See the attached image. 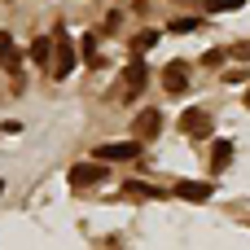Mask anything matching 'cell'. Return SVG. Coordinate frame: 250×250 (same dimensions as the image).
Here are the masks:
<instances>
[{"instance_id":"obj_1","label":"cell","mask_w":250,"mask_h":250,"mask_svg":"<svg viewBox=\"0 0 250 250\" xmlns=\"http://www.w3.org/2000/svg\"><path fill=\"white\" fill-rule=\"evenodd\" d=\"M92 158H101V163H132V158H141V141L136 136L132 141H105V145L92 149Z\"/></svg>"},{"instance_id":"obj_2","label":"cell","mask_w":250,"mask_h":250,"mask_svg":"<svg viewBox=\"0 0 250 250\" xmlns=\"http://www.w3.org/2000/svg\"><path fill=\"white\" fill-rule=\"evenodd\" d=\"M48 70H53V79H66L70 70H75V48H70V40H53V62H48Z\"/></svg>"},{"instance_id":"obj_3","label":"cell","mask_w":250,"mask_h":250,"mask_svg":"<svg viewBox=\"0 0 250 250\" xmlns=\"http://www.w3.org/2000/svg\"><path fill=\"white\" fill-rule=\"evenodd\" d=\"M211 127H215V119H211L207 110H185V114H180V132H185V136H193V141L211 136Z\"/></svg>"},{"instance_id":"obj_4","label":"cell","mask_w":250,"mask_h":250,"mask_svg":"<svg viewBox=\"0 0 250 250\" xmlns=\"http://www.w3.org/2000/svg\"><path fill=\"white\" fill-rule=\"evenodd\" d=\"M105 167H110V163H101V158H97V163H75V167H70V185H75V189H88V185H97V180L110 176Z\"/></svg>"},{"instance_id":"obj_5","label":"cell","mask_w":250,"mask_h":250,"mask_svg":"<svg viewBox=\"0 0 250 250\" xmlns=\"http://www.w3.org/2000/svg\"><path fill=\"white\" fill-rule=\"evenodd\" d=\"M158 132H163V114H158V110H141L136 123H132V136H136V141H154Z\"/></svg>"},{"instance_id":"obj_6","label":"cell","mask_w":250,"mask_h":250,"mask_svg":"<svg viewBox=\"0 0 250 250\" xmlns=\"http://www.w3.org/2000/svg\"><path fill=\"white\" fill-rule=\"evenodd\" d=\"M163 88H167L171 97H185V88H189V66H185V62H171V66L163 70Z\"/></svg>"},{"instance_id":"obj_7","label":"cell","mask_w":250,"mask_h":250,"mask_svg":"<svg viewBox=\"0 0 250 250\" xmlns=\"http://www.w3.org/2000/svg\"><path fill=\"white\" fill-rule=\"evenodd\" d=\"M145 83H149V70L141 66V62H132L127 70H123V97L132 101V97H141L145 92Z\"/></svg>"},{"instance_id":"obj_8","label":"cell","mask_w":250,"mask_h":250,"mask_svg":"<svg viewBox=\"0 0 250 250\" xmlns=\"http://www.w3.org/2000/svg\"><path fill=\"white\" fill-rule=\"evenodd\" d=\"M176 198H185V202H207V198H211V185H207V180H198V185H193V180H180V185H176Z\"/></svg>"},{"instance_id":"obj_9","label":"cell","mask_w":250,"mask_h":250,"mask_svg":"<svg viewBox=\"0 0 250 250\" xmlns=\"http://www.w3.org/2000/svg\"><path fill=\"white\" fill-rule=\"evenodd\" d=\"M0 66H4L9 75H18V70H22V53L13 48V40H9V35H0Z\"/></svg>"},{"instance_id":"obj_10","label":"cell","mask_w":250,"mask_h":250,"mask_svg":"<svg viewBox=\"0 0 250 250\" xmlns=\"http://www.w3.org/2000/svg\"><path fill=\"white\" fill-rule=\"evenodd\" d=\"M31 62H40V66L53 62V40H48V35H40V40L31 44Z\"/></svg>"},{"instance_id":"obj_11","label":"cell","mask_w":250,"mask_h":250,"mask_svg":"<svg viewBox=\"0 0 250 250\" xmlns=\"http://www.w3.org/2000/svg\"><path fill=\"white\" fill-rule=\"evenodd\" d=\"M233 163V145L229 141H215V154H211V171H224Z\"/></svg>"},{"instance_id":"obj_12","label":"cell","mask_w":250,"mask_h":250,"mask_svg":"<svg viewBox=\"0 0 250 250\" xmlns=\"http://www.w3.org/2000/svg\"><path fill=\"white\" fill-rule=\"evenodd\" d=\"M123 193H127V198H158V189H154V185H141V180H127Z\"/></svg>"},{"instance_id":"obj_13","label":"cell","mask_w":250,"mask_h":250,"mask_svg":"<svg viewBox=\"0 0 250 250\" xmlns=\"http://www.w3.org/2000/svg\"><path fill=\"white\" fill-rule=\"evenodd\" d=\"M246 0H207V13H233V9H242Z\"/></svg>"},{"instance_id":"obj_14","label":"cell","mask_w":250,"mask_h":250,"mask_svg":"<svg viewBox=\"0 0 250 250\" xmlns=\"http://www.w3.org/2000/svg\"><path fill=\"white\" fill-rule=\"evenodd\" d=\"M167 31H176V35H189V31H198V18H176V22H167Z\"/></svg>"},{"instance_id":"obj_15","label":"cell","mask_w":250,"mask_h":250,"mask_svg":"<svg viewBox=\"0 0 250 250\" xmlns=\"http://www.w3.org/2000/svg\"><path fill=\"white\" fill-rule=\"evenodd\" d=\"M154 44H158V31H141V35L132 40V48H136V53H145V48H154Z\"/></svg>"},{"instance_id":"obj_16","label":"cell","mask_w":250,"mask_h":250,"mask_svg":"<svg viewBox=\"0 0 250 250\" xmlns=\"http://www.w3.org/2000/svg\"><path fill=\"white\" fill-rule=\"evenodd\" d=\"M233 57H237V62H250V40H237V44H233Z\"/></svg>"},{"instance_id":"obj_17","label":"cell","mask_w":250,"mask_h":250,"mask_svg":"<svg viewBox=\"0 0 250 250\" xmlns=\"http://www.w3.org/2000/svg\"><path fill=\"white\" fill-rule=\"evenodd\" d=\"M224 79H229V83H246L250 70H242V66H237V70H224Z\"/></svg>"},{"instance_id":"obj_18","label":"cell","mask_w":250,"mask_h":250,"mask_svg":"<svg viewBox=\"0 0 250 250\" xmlns=\"http://www.w3.org/2000/svg\"><path fill=\"white\" fill-rule=\"evenodd\" d=\"M220 62H224V48H211V53L202 57V66H220Z\"/></svg>"},{"instance_id":"obj_19","label":"cell","mask_w":250,"mask_h":250,"mask_svg":"<svg viewBox=\"0 0 250 250\" xmlns=\"http://www.w3.org/2000/svg\"><path fill=\"white\" fill-rule=\"evenodd\" d=\"M246 105H250V88H246Z\"/></svg>"},{"instance_id":"obj_20","label":"cell","mask_w":250,"mask_h":250,"mask_svg":"<svg viewBox=\"0 0 250 250\" xmlns=\"http://www.w3.org/2000/svg\"><path fill=\"white\" fill-rule=\"evenodd\" d=\"M0 132H4V127H0Z\"/></svg>"}]
</instances>
